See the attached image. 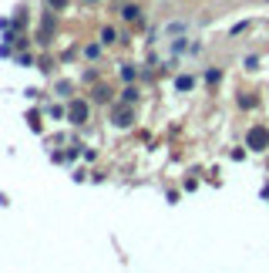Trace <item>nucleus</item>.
I'll use <instances>...</instances> for the list:
<instances>
[{"label":"nucleus","mask_w":269,"mask_h":273,"mask_svg":"<svg viewBox=\"0 0 269 273\" xmlns=\"http://www.w3.org/2000/svg\"><path fill=\"white\" fill-rule=\"evenodd\" d=\"M67 115H71V121H74V125H84V118H88V104H84V101H74Z\"/></svg>","instance_id":"obj_2"},{"label":"nucleus","mask_w":269,"mask_h":273,"mask_svg":"<svg viewBox=\"0 0 269 273\" xmlns=\"http://www.w3.org/2000/svg\"><path fill=\"white\" fill-rule=\"evenodd\" d=\"M47 4H51V7H64L67 0H47Z\"/></svg>","instance_id":"obj_4"},{"label":"nucleus","mask_w":269,"mask_h":273,"mask_svg":"<svg viewBox=\"0 0 269 273\" xmlns=\"http://www.w3.org/2000/svg\"><path fill=\"white\" fill-rule=\"evenodd\" d=\"M266 145H269V132L262 129V125L249 132V149H266Z\"/></svg>","instance_id":"obj_1"},{"label":"nucleus","mask_w":269,"mask_h":273,"mask_svg":"<svg viewBox=\"0 0 269 273\" xmlns=\"http://www.w3.org/2000/svg\"><path fill=\"white\" fill-rule=\"evenodd\" d=\"M101 37H105V44H114V40H118V34H114V31H105Z\"/></svg>","instance_id":"obj_3"}]
</instances>
